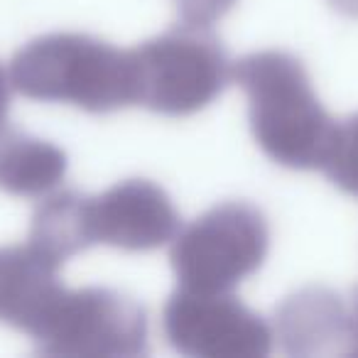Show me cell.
Returning <instances> with one entry per match:
<instances>
[{
  "instance_id": "cell-1",
  "label": "cell",
  "mask_w": 358,
  "mask_h": 358,
  "mask_svg": "<svg viewBox=\"0 0 358 358\" xmlns=\"http://www.w3.org/2000/svg\"><path fill=\"white\" fill-rule=\"evenodd\" d=\"M234 81L248 99L258 148L287 169H322L336 120L322 106L302 62L278 50L253 52L234 64Z\"/></svg>"
},
{
  "instance_id": "cell-2",
  "label": "cell",
  "mask_w": 358,
  "mask_h": 358,
  "mask_svg": "<svg viewBox=\"0 0 358 358\" xmlns=\"http://www.w3.org/2000/svg\"><path fill=\"white\" fill-rule=\"evenodd\" d=\"M8 74L17 94L42 103H69L96 115L138 103L130 52L81 32H52L27 42Z\"/></svg>"
},
{
  "instance_id": "cell-14",
  "label": "cell",
  "mask_w": 358,
  "mask_h": 358,
  "mask_svg": "<svg viewBox=\"0 0 358 358\" xmlns=\"http://www.w3.org/2000/svg\"><path fill=\"white\" fill-rule=\"evenodd\" d=\"M334 6V10H338L341 15L358 17V0H329Z\"/></svg>"
},
{
  "instance_id": "cell-3",
  "label": "cell",
  "mask_w": 358,
  "mask_h": 358,
  "mask_svg": "<svg viewBox=\"0 0 358 358\" xmlns=\"http://www.w3.org/2000/svg\"><path fill=\"white\" fill-rule=\"evenodd\" d=\"M138 103L159 115L185 118L211 106L229 81L234 64L209 27L182 25L130 50Z\"/></svg>"
},
{
  "instance_id": "cell-4",
  "label": "cell",
  "mask_w": 358,
  "mask_h": 358,
  "mask_svg": "<svg viewBox=\"0 0 358 358\" xmlns=\"http://www.w3.org/2000/svg\"><path fill=\"white\" fill-rule=\"evenodd\" d=\"M270 250L265 214L248 201H224L179 229L169 263L179 287L231 292L263 268Z\"/></svg>"
},
{
  "instance_id": "cell-13",
  "label": "cell",
  "mask_w": 358,
  "mask_h": 358,
  "mask_svg": "<svg viewBox=\"0 0 358 358\" xmlns=\"http://www.w3.org/2000/svg\"><path fill=\"white\" fill-rule=\"evenodd\" d=\"M351 353L353 356H358V287L356 292H353V302H351Z\"/></svg>"
},
{
  "instance_id": "cell-10",
  "label": "cell",
  "mask_w": 358,
  "mask_h": 358,
  "mask_svg": "<svg viewBox=\"0 0 358 358\" xmlns=\"http://www.w3.org/2000/svg\"><path fill=\"white\" fill-rule=\"evenodd\" d=\"M322 172L343 194L358 199V113L336 123Z\"/></svg>"
},
{
  "instance_id": "cell-12",
  "label": "cell",
  "mask_w": 358,
  "mask_h": 358,
  "mask_svg": "<svg viewBox=\"0 0 358 358\" xmlns=\"http://www.w3.org/2000/svg\"><path fill=\"white\" fill-rule=\"evenodd\" d=\"M10 74L3 69L0 64V135L6 133V123H8V110H10Z\"/></svg>"
},
{
  "instance_id": "cell-6",
  "label": "cell",
  "mask_w": 358,
  "mask_h": 358,
  "mask_svg": "<svg viewBox=\"0 0 358 358\" xmlns=\"http://www.w3.org/2000/svg\"><path fill=\"white\" fill-rule=\"evenodd\" d=\"M162 331L174 351L192 358H265L273 329L231 292L179 287L162 309Z\"/></svg>"
},
{
  "instance_id": "cell-5",
  "label": "cell",
  "mask_w": 358,
  "mask_h": 358,
  "mask_svg": "<svg viewBox=\"0 0 358 358\" xmlns=\"http://www.w3.org/2000/svg\"><path fill=\"white\" fill-rule=\"evenodd\" d=\"M30 336L47 356L133 358L148 353V314L118 289L62 285Z\"/></svg>"
},
{
  "instance_id": "cell-8",
  "label": "cell",
  "mask_w": 358,
  "mask_h": 358,
  "mask_svg": "<svg viewBox=\"0 0 358 358\" xmlns=\"http://www.w3.org/2000/svg\"><path fill=\"white\" fill-rule=\"evenodd\" d=\"M275 338L297 358L351 353V309L334 289L304 287L280 304Z\"/></svg>"
},
{
  "instance_id": "cell-9",
  "label": "cell",
  "mask_w": 358,
  "mask_h": 358,
  "mask_svg": "<svg viewBox=\"0 0 358 358\" xmlns=\"http://www.w3.org/2000/svg\"><path fill=\"white\" fill-rule=\"evenodd\" d=\"M69 159L50 140L25 133L0 135V189L22 199H45L64 182Z\"/></svg>"
},
{
  "instance_id": "cell-11",
  "label": "cell",
  "mask_w": 358,
  "mask_h": 358,
  "mask_svg": "<svg viewBox=\"0 0 358 358\" xmlns=\"http://www.w3.org/2000/svg\"><path fill=\"white\" fill-rule=\"evenodd\" d=\"M172 3L177 8L179 17H182V22L211 27L221 17L229 15L238 0H172Z\"/></svg>"
},
{
  "instance_id": "cell-7",
  "label": "cell",
  "mask_w": 358,
  "mask_h": 358,
  "mask_svg": "<svg viewBox=\"0 0 358 358\" xmlns=\"http://www.w3.org/2000/svg\"><path fill=\"white\" fill-rule=\"evenodd\" d=\"M179 229L169 194L150 179H125L99 196H81L86 248L110 245L125 253H150L172 243Z\"/></svg>"
}]
</instances>
